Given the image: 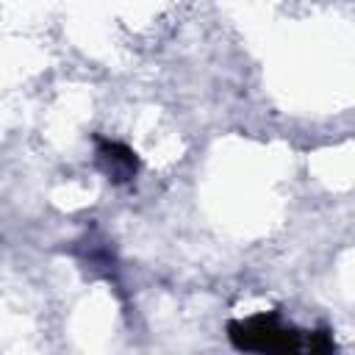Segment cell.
<instances>
[{
    "label": "cell",
    "mask_w": 355,
    "mask_h": 355,
    "mask_svg": "<svg viewBox=\"0 0 355 355\" xmlns=\"http://www.w3.org/2000/svg\"><path fill=\"white\" fill-rule=\"evenodd\" d=\"M227 330H230V341L239 349H258V352H300V349L330 352L333 349V338L327 336V330L311 333L302 341V333L291 324H283L277 313H258L244 322H230Z\"/></svg>",
    "instance_id": "obj_1"
},
{
    "label": "cell",
    "mask_w": 355,
    "mask_h": 355,
    "mask_svg": "<svg viewBox=\"0 0 355 355\" xmlns=\"http://www.w3.org/2000/svg\"><path fill=\"white\" fill-rule=\"evenodd\" d=\"M97 164L100 169L108 175V180L114 183H128L136 178V169H139V161H136V153L119 141H100L97 147Z\"/></svg>",
    "instance_id": "obj_2"
}]
</instances>
